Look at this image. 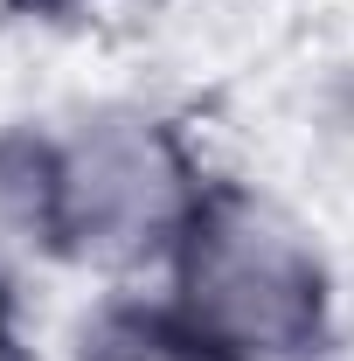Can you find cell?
Returning <instances> with one entry per match:
<instances>
[{
    "label": "cell",
    "instance_id": "6da1fadb",
    "mask_svg": "<svg viewBox=\"0 0 354 361\" xmlns=\"http://www.w3.org/2000/svg\"><path fill=\"white\" fill-rule=\"evenodd\" d=\"M160 285L216 361H326L341 326L334 264L312 229L229 174H216Z\"/></svg>",
    "mask_w": 354,
    "mask_h": 361
},
{
    "label": "cell",
    "instance_id": "7a4b0ae2",
    "mask_svg": "<svg viewBox=\"0 0 354 361\" xmlns=\"http://www.w3.org/2000/svg\"><path fill=\"white\" fill-rule=\"evenodd\" d=\"M209 188L216 174L174 111L90 104L56 133V257L104 285L160 278Z\"/></svg>",
    "mask_w": 354,
    "mask_h": 361
},
{
    "label": "cell",
    "instance_id": "3957f363",
    "mask_svg": "<svg viewBox=\"0 0 354 361\" xmlns=\"http://www.w3.org/2000/svg\"><path fill=\"white\" fill-rule=\"evenodd\" d=\"M56 257V133L7 118L0 126V299H21V285Z\"/></svg>",
    "mask_w": 354,
    "mask_h": 361
},
{
    "label": "cell",
    "instance_id": "277c9868",
    "mask_svg": "<svg viewBox=\"0 0 354 361\" xmlns=\"http://www.w3.org/2000/svg\"><path fill=\"white\" fill-rule=\"evenodd\" d=\"M70 361H216L167 285H111L70 334Z\"/></svg>",
    "mask_w": 354,
    "mask_h": 361
},
{
    "label": "cell",
    "instance_id": "5b68a950",
    "mask_svg": "<svg viewBox=\"0 0 354 361\" xmlns=\"http://www.w3.org/2000/svg\"><path fill=\"white\" fill-rule=\"evenodd\" d=\"M104 0H0V21H77Z\"/></svg>",
    "mask_w": 354,
    "mask_h": 361
},
{
    "label": "cell",
    "instance_id": "8992f818",
    "mask_svg": "<svg viewBox=\"0 0 354 361\" xmlns=\"http://www.w3.org/2000/svg\"><path fill=\"white\" fill-rule=\"evenodd\" d=\"M0 361H42L21 334V299H0Z\"/></svg>",
    "mask_w": 354,
    "mask_h": 361
}]
</instances>
